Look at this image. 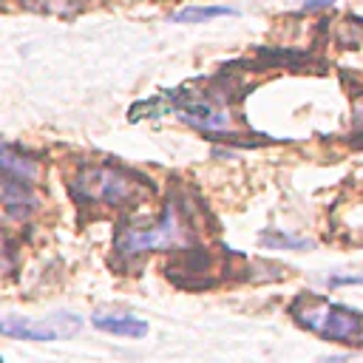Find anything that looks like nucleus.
I'll return each instance as SVG.
<instances>
[{"mask_svg":"<svg viewBox=\"0 0 363 363\" xmlns=\"http://www.w3.org/2000/svg\"><path fill=\"white\" fill-rule=\"evenodd\" d=\"M176 113H179V119H184L190 128L207 130V133L227 130L230 122H233V113H230L227 108H218V105L204 102V99H196V96H184V99L176 105Z\"/></svg>","mask_w":363,"mask_h":363,"instance_id":"nucleus-5","label":"nucleus"},{"mask_svg":"<svg viewBox=\"0 0 363 363\" xmlns=\"http://www.w3.org/2000/svg\"><path fill=\"white\" fill-rule=\"evenodd\" d=\"M37 204H40V199L31 190V182L0 170V210L9 218H20L23 221L37 210Z\"/></svg>","mask_w":363,"mask_h":363,"instance_id":"nucleus-6","label":"nucleus"},{"mask_svg":"<svg viewBox=\"0 0 363 363\" xmlns=\"http://www.w3.org/2000/svg\"><path fill=\"white\" fill-rule=\"evenodd\" d=\"M79 318L68 315L65 320L51 318V320H34V318H0V335L20 337V340H57L60 335L77 332Z\"/></svg>","mask_w":363,"mask_h":363,"instance_id":"nucleus-4","label":"nucleus"},{"mask_svg":"<svg viewBox=\"0 0 363 363\" xmlns=\"http://www.w3.org/2000/svg\"><path fill=\"white\" fill-rule=\"evenodd\" d=\"M184 230H187L184 216L176 210L173 201H167L164 213H162V221H156L150 227H122L113 238V250L125 258H136V255H145V252H156V250L182 244Z\"/></svg>","mask_w":363,"mask_h":363,"instance_id":"nucleus-3","label":"nucleus"},{"mask_svg":"<svg viewBox=\"0 0 363 363\" xmlns=\"http://www.w3.org/2000/svg\"><path fill=\"white\" fill-rule=\"evenodd\" d=\"M91 323L99 332L108 335H119V337H145L147 335V323L136 315H122V312H96L91 315Z\"/></svg>","mask_w":363,"mask_h":363,"instance_id":"nucleus-7","label":"nucleus"},{"mask_svg":"<svg viewBox=\"0 0 363 363\" xmlns=\"http://www.w3.org/2000/svg\"><path fill=\"white\" fill-rule=\"evenodd\" d=\"M261 241L269 244L272 250H309L312 247L309 238H295L286 233H261Z\"/></svg>","mask_w":363,"mask_h":363,"instance_id":"nucleus-10","label":"nucleus"},{"mask_svg":"<svg viewBox=\"0 0 363 363\" xmlns=\"http://www.w3.org/2000/svg\"><path fill=\"white\" fill-rule=\"evenodd\" d=\"M332 3H335V0H303L301 9H303V11H320V9L332 6Z\"/></svg>","mask_w":363,"mask_h":363,"instance_id":"nucleus-14","label":"nucleus"},{"mask_svg":"<svg viewBox=\"0 0 363 363\" xmlns=\"http://www.w3.org/2000/svg\"><path fill=\"white\" fill-rule=\"evenodd\" d=\"M343 43L349 45H363V23L360 20H346V31L340 34Z\"/></svg>","mask_w":363,"mask_h":363,"instance_id":"nucleus-12","label":"nucleus"},{"mask_svg":"<svg viewBox=\"0 0 363 363\" xmlns=\"http://www.w3.org/2000/svg\"><path fill=\"white\" fill-rule=\"evenodd\" d=\"M354 130L363 133V108H357V113H354Z\"/></svg>","mask_w":363,"mask_h":363,"instance_id":"nucleus-15","label":"nucleus"},{"mask_svg":"<svg viewBox=\"0 0 363 363\" xmlns=\"http://www.w3.org/2000/svg\"><path fill=\"white\" fill-rule=\"evenodd\" d=\"M0 170L3 173H11V176H20L26 182H34L40 176V164L34 159H26L20 156L17 150H11L9 145H0Z\"/></svg>","mask_w":363,"mask_h":363,"instance_id":"nucleus-8","label":"nucleus"},{"mask_svg":"<svg viewBox=\"0 0 363 363\" xmlns=\"http://www.w3.org/2000/svg\"><path fill=\"white\" fill-rule=\"evenodd\" d=\"M289 315L309 332H315L323 340L332 343H363V315L329 303L323 298H312V295H301L292 306Z\"/></svg>","mask_w":363,"mask_h":363,"instance_id":"nucleus-2","label":"nucleus"},{"mask_svg":"<svg viewBox=\"0 0 363 363\" xmlns=\"http://www.w3.org/2000/svg\"><path fill=\"white\" fill-rule=\"evenodd\" d=\"M346 284H363V272L360 275H332L329 286H346Z\"/></svg>","mask_w":363,"mask_h":363,"instance_id":"nucleus-13","label":"nucleus"},{"mask_svg":"<svg viewBox=\"0 0 363 363\" xmlns=\"http://www.w3.org/2000/svg\"><path fill=\"white\" fill-rule=\"evenodd\" d=\"M170 111V99L167 96H153V99H147V102H139V105H133L130 108V119H145V116H162V113H167Z\"/></svg>","mask_w":363,"mask_h":363,"instance_id":"nucleus-11","label":"nucleus"},{"mask_svg":"<svg viewBox=\"0 0 363 363\" xmlns=\"http://www.w3.org/2000/svg\"><path fill=\"white\" fill-rule=\"evenodd\" d=\"M213 17H235V9H230V6H187V9L176 11L170 20L173 23H204Z\"/></svg>","mask_w":363,"mask_h":363,"instance_id":"nucleus-9","label":"nucleus"},{"mask_svg":"<svg viewBox=\"0 0 363 363\" xmlns=\"http://www.w3.org/2000/svg\"><path fill=\"white\" fill-rule=\"evenodd\" d=\"M71 190L79 201H96L102 207H125L147 199L153 193V184L125 167L94 164L74 176Z\"/></svg>","mask_w":363,"mask_h":363,"instance_id":"nucleus-1","label":"nucleus"}]
</instances>
